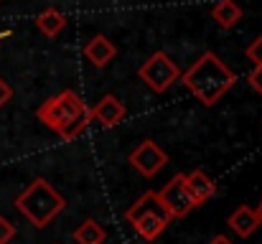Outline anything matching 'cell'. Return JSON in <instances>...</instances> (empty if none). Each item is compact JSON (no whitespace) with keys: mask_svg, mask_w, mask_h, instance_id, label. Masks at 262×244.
Instances as JSON below:
<instances>
[{"mask_svg":"<svg viewBox=\"0 0 262 244\" xmlns=\"http://www.w3.org/2000/svg\"><path fill=\"white\" fill-rule=\"evenodd\" d=\"M181 84L204 107H211L237 84V74L214 51H204L186 72H181Z\"/></svg>","mask_w":262,"mask_h":244,"instance_id":"1","label":"cell"},{"mask_svg":"<svg viewBox=\"0 0 262 244\" xmlns=\"http://www.w3.org/2000/svg\"><path fill=\"white\" fill-rule=\"evenodd\" d=\"M36 117L67 143L79 138L92 122V112H89L87 102L74 89H64L61 94L46 99L36 109Z\"/></svg>","mask_w":262,"mask_h":244,"instance_id":"2","label":"cell"},{"mask_svg":"<svg viewBox=\"0 0 262 244\" xmlns=\"http://www.w3.org/2000/svg\"><path fill=\"white\" fill-rule=\"evenodd\" d=\"M15 209H18L36 229H43V227H49V224L67 209V201H64V196H61L46 178H33V181L15 196Z\"/></svg>","mask_w":262,"mask_h":244,"instance_id":"3","label":"cell"},{"mask_svg":"<svg viewBox=\"0 0 262 244\" xmlns=\"http://www.w3.org/2000/svg\"><path fill=\"white\" fill-rule=\"evenodd\" d=\"M125 221L135 229V234L145 242H156L173 221V216L168 214V209L163 206L161 196L156 191H145L127 211H125Z\"/></svg>","mask_w":262,"mask_h":244,"instance_id":"4","label":"cell"},{"mask_svg":"<svg viewBox=\"0 0 262 244\" xmlns=\"http://www.w3.org/2000/svg\"><path fill=\"white\" fill-rule=\"evenodd\" d=\"M138 74H140V79L145 81L156 94H163L166 89H171L176 81L181 79L178 64H176L166 51H156L153 56H148Z\"/></svg>","mask_w":262,"mask_h":244,"instance_id":"5","label":"cell"},{"mask_svg":"<svg viewBox=\"0 0 262 244\" xmlns=\"http://www.w3.org/2000/svg\"><path fill=\"white\" fill-rule=\"evenodd\" d=\"M158 196H161V201H163V206L168 209V214L173 216V219H183V216H188L199 204L193 201V196H191V191H188V186H186V178H183V173H176L173 178L158 191Z\"/></svg>","mask_w":262,"mask_h":244,"instance_id":"6","label":"cell"},{"mask_svg":"<svg viewBox=\"0 0 262 244\" xmlns=\"http://www.w3.org/2000/svg\"><path fill=\"white\" fill-rule=\"evenodd\" d=\"M127 163L143 175V178H153L156 173H161L168 163V156L166 150L156 143V140H143L130 156H127Z\"/></svg>","mask_w":262,"mask_h":244,"instance_id":"7","label":"cell"},{"mask_svg":"<svg viewBox=\"0 0 262 244\" xmlns=\"http://www.w3.org/2000/svg\"><path fill=\"white\" fill-rule=\"evenodd\" d=\"M89 112H92V120H97L102 127H115V125H120V122L125 120V115H127L125 104H122L115 94H104L94 107H89Z\"/></svg>","mask_w":262,"mask_h":244,"instance_id":"8","label":"cell"},{"mask_svg":"<svg viewBox=\"0 0 262 244\" xmlns=\"http://www.w3.org/2000/svg\"><path fill=\"white\" fill-rule=\"evenodd\" d=\"M115 56H117V49H115V43H112L107 36H102V33L92 36L87 43H84V59H87L89 64H94L97 69L107 66V64H110Z\"/></svg>","mask_w":262,"mask_h":244,"instance_id":"9","label":"cell"},{"mask_svg":"<svg viewBox=\"0 0 262 244\" xmlns=\"http://www.w3.org/2000/svg\"><path fill=\"white\" fill-rule=\"evenodd\" d=\"M227 224H229V229H232L239 239H247V237H252L255 229L260 227V219H257V211H255L252 206L242 204V206H237V211L229 214Z\"/></svg>","mask_w":262,"mask_h":244,"instance_id":"10","label":"cell"},{"mask_svg":"<svg viewBox=\"0 0 262 244\" xmlns=\"http://www.w3.org/2000/svg\"><path fill=\"white\" fill-rule=\"evenodd\" d=\"M183 178H186V186H188V191H191V196H193V201L201 206V204H206L214 193H216V183L206 175V170H201V168H196V170H191V173H183Z\"/></svg>","mask_w":262,"mask_h":244,"instance_id":"11","label":"cell"},{"mask_svg":"<svg viewBox=\"0 0 262 244\" xmlns=\"http://www.w3.org/2000/svg\"><path fill=\"white\" fill-rule=\"evenodd\" d=\"M211 18H214V23L219 28L229 31V28H234L242 20V8L234 0H216V5L211 8Z\"/></svg>","mask_w":262,"mask_h":244,"instance_id":"12","label":"cell"},{"mask_svg":"<svg viewBox=\"0 0 262 244\" xmlns=\"http://www.w3.org/2000/svg\"><path fill=\"white\" fill-rule=\"evenodd\" d=\"M36 26H38V31H41L43 36L56 38V36L67 28V15H64L59 8H46V10H41V13L36 15Z\"/></svg>","mask_w":262,"mask_h":244,"instance_id":"13","label":"cell"},{"mask_svg":"<svg viewBox=\"0 0 262 244\" xmlns=\"http://www.w3.org/2000/svg\"><path fill=\"white\" fill-rule=\"evenodd\" d=\"M104 239H107V232H104V227H102L99 221H94V219L82 221V224L77 227V232H74V242L77 244H102Z\"/></svg>","mask_w":262,"mask_h":244,"instance_id":"14","label":"cell"},{"mask_svg":"<svg viewBox=\"0 0 262 244\" xmlns=\"http://www.w3.org/2000/svg\"><path fill=\"white\" fill-rule=\"evenodd\" d=\"M245 54H247V59H250L255 66H257V64H262V36H257V38H255V41L247 46V51H245Z\"/></svg>","mask_w":262,"mask_h":244,"instance_id":"15","label":"cell"},{"mask_svg":"<svg viewBox=\"0 0 262 244\" xmlns=\"http://www.w3.org/2000/svg\"><path fill=\"white\" fill-rule=\"evenodd\" d=\"M13 237H15V227H13L5 216H0V244L13 242Z\"/></svg>","mask_w":262,"mask_h":244,"instance_id":"16","label":"cell"},{"mask_svg":"<svg viewBox=\"0 0 262 244\" xmlns=\"http://www.w3.org/2000/svg\"><path fill=\"white\" fill-rule=\"evenodd\" d=\"M247 84H250V86L262 97V64H257V66L247 74Z\"/></svg>","mask_w":262,"mask_h":244,"instance_id":"17","label":"cell"},{"mask_svg":"<svg viewBox=\"0 0 262 244\" xmlns=\"http://www.w3.org/2000/svg\"><path fill=\"white\" fill-rule=\"evenodd\" d=\"M10 97H13V86H10L8 81L0 77V109H3L8 102H10Z\"/></svg>","mask_w":262,"mask_h":244,"instance_id":"18","label":"cell"},{"mask_svg":"<svg viewBox=\"0 0 262 244\" xmlns=\"http://www.w3.org/2000/svg\"><path fill=\"white\" fill-rule=\"evenodd\" d=\"M209 244H234V242H232L229 237H224V234H216V237H214Z\"/></svg>","mask_w":262,"mask_h":244,"instance_id":"19","label":"cell"},{"mask_svg":"<svg viewBox=\"0 0 262 244\" xmlns=\"http://www.w3.org/2000/svg\"><path fill=\"white\" fill-rule=\"evenodd\" d=\"M5 38H10V31H8V28H5V31H0V43H3Z\"/></svg>","mask_w":262,"mask_h":244,"instance_id":"20","label":"cell"},{"mask_svg":"<svg viewBox=\"0 0 262 244\" xmlns=\"http://www.w3.org/2000/svg\"><path fill=\"white\" fill-rule=\"evenodd\" d=\"M257 219H260V227H262V201H260V206H257Z\"/></svg>","mask_w":262,"mask_h":244,"instance_id":"21","label":"cell"}]
</instances>
